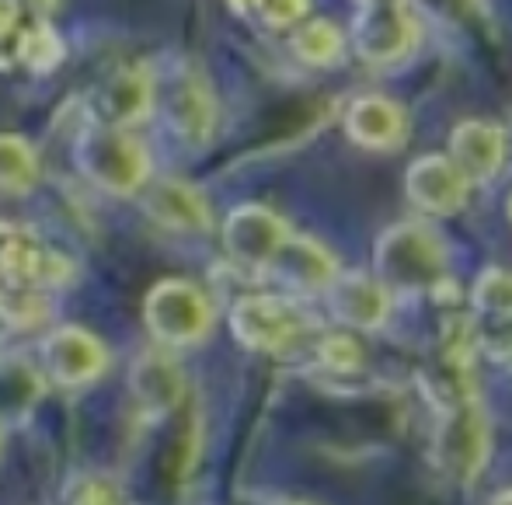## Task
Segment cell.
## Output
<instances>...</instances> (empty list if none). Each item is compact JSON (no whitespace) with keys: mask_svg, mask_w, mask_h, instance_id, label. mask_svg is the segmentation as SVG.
I'll use <instances>...</instances> for the list:
<instances>
[{"mask_svg":"<svg viewBox=\"0 0 512 505\" xmlns=\"http://www.w3.org/2000/svg\"><path fill=\"white\" fill-rule=\"evenodd\" d=\"M42 380L35 370H28L18 359L0 363V418H18L39 401Z\"/></svg>","mask_w":512,"mask_h":505,"instance_id":"24","label":"cell"},{"mask_svg":"<svg viewBox=\"0 0 512 505\" xmlns=\"http://www.w3.org/2000/svg\"><path fill=\"white\" fill-rule=\"evenodd\" d=\"M53 314V297L49 290H35V286H0V321L7 328H39Z\"/></svg>","mask_w":512,"mask_h":505,"instance_id":"22","label":"cell"},{"mask_svg":"<svg viewBox=\"0 0 512 505\" xmlns=\"http://www.w3.org/2000/svg\"><path fill=\"white\" fill-rule=\"evenodd\" d=\"M74 279V265L53 251L28 227L0 220V286L63 290Z\"/></svg>","mask_w":512,"mask_h":505,"instance_id":"6","label":"cell"},{"mask_svg":"<svg viewBox=\"0 0 512 505\" xmlns=\"http://www.w3.org/2000/svg\"><path fill=\"white\" fill-rule=\"evenodd\" d=\"M150 112H154V81L140 67L119 70L98 91V115H102L98 126L129 129L147 119Z\"/></svg>","mask_w":512,"mask_h":505,"instance_id":"16","label":"cell"},{"mask_svg":"<svg viewBox=\"0 0 512 505\" xmlns=\"http://www.w3.org/2000/svg\"><path fill=\"white\" fill-rule=\"evenodd\" d=\"M359 7H370V4H405V0H356Z\"/></svg>","mask_w":512,"mask_h":505,"instance_id":"31","label":"cell"},{"mask_svg":"<svg viewBox=\"0 0 512 505\" xmlns=\"http://www.w3.org/2000/svg\"><path fill=\"white\" fill-rule=\"evenodd\" d=\"M147 213L161 227L182 230V234H203V230H209V223H213L203 192L189 182H178V178H161L150 189Z\"/></svg>","mask_w":512,"mask_h":505,"instance_id":"17","label":"cell"},{"mask_svg":"<svg viewBox=\"0 0 512 505\" xmlns=\"http://www.w3.org/2000/svg\"><path fill=\"white\" fill-rule=\"evenodd\" d=\"M234 14H251L255 7H262V0H227Z\"/></svg>","mask_w":512,"mask_h":505,"instance_id":"29","label":"cell"},{"mask_svg":"<svg viewBox=\"0 0 512 505\" xmlns=\"http://www.w3.org/2000/svg\"><path fill=\"white\" fill-rule=\"evenodd\" d=\"M345 133L366 150H394L408 136L405 108L384 95H363L345 108Z\"/></svg>","mask_w":512,"mask_h":505,"instance_id":"14","label":"cell"},{"mask_svg":"<svg viewBox=\"0 0 512 505\" xmlns=\"http://www.w3.org/2000/svg\"><path fill=\"white\" fill-rule=\"evenodd\" d=\"M67 505H122V488L105 474H81L70 481Z\"/></svg>","mask_w":512,"mask_h":505,"instance_id":"26","label":"cell"},{"mask_svg":"<svg viewBox=\"0 0 512 505\" xmlns=\"http://www.w3.org/2000/svg\"><path fill=\"white\" fill-rule=\"evenodd\" d=\"M450 164L467 182H488L506 164V129L495 122L467 119L450 133Z\"/></svg>","mask_w":512,"mask_h":505,"instance_id":"13","label":"cell"},{"mask_svg":"<svg viewBox=\"0 0 512 505\" xmlns=\"http://www.w3.org/2000/svg\"><path fill=\"white\" fill-rule=\"evenodd\" d=\"M63 56H67V46H63V39L46 18H39L18 35V60L32 74H53L63 63Z\"/></svg>","mask_w":512,"mask_h":505,"instance_id":"23","label":"cell"},{"mask_svg":"<svg viewBox=\"0 0 512 505\" xmlns=\"http://www.w3.org/2000/svg\"><path fill=\"white\" fill-rule=\"evenodd\" d=\"M77 168L112 196H133L150 178V154L129 129L88 126L77 136Z\"/></svg>","mask_w":512,"mask_h":505,"instance_id":"3","label":"cell"},{"mask_svg":"<svg viewBox=\"0 0 512 505\" xmlns=\"http://www.w3.org/2000/svg\"><path fill=\"white\" fill-rule=\"evenodd\" d=\"M307 11H310V0H262V14L272 28L297 25Z\"/></svg>","mask_w":512,"mask_h":505,"instance_id":"27","label":"cell"},{"mask_svg":"<svg viewBox=\"0 0 512 505\" xmlns=\"http://www.w3.org/2000/svg\"><path fill=\"white\" fill-rule=\"evenodd\" d=\"M317 363L331 373H359L363 370V349L345 335H324L317 342Z\"/></svg>","mask_w":512,"mask_h":505,"instance_id":"25","label":"cell"},{"mask_svg":"<svg viewBox=\"0 0 512 505\" xmlns=\"http://www.w3.org/2000/svg\"><path fill=\"white\" fill-rule=\"evenodd\" d=\"M373 272L387 293H436L446 286V241L425 223H394L373 248Z\"/></svg>","mask_w":512,"mask_h":505,"instance_id":"1","label":"cell"},{"mask_svg":"<svg viewBox=\"0 0 512 505\" xmlns=\"http://www.w3.org/2000/svg\"><path fill=\"white\" fill-rule=\"evenodd\" d=\"M143 317L157 342L196 345L213 328V307L199 286L185 279H164L143 300Z\"/></svg>","mask_w":512,"mask_h":505,"instance_id":"5","label":"cell"},{"mask_svg":"<svg viewBox=\"0 0 512 505\" xmlns=\"http://www.w3.org/2000/svg\"><path fill=\"white\" fill-rule=\"evenodd\" d=\"M108 366V352L91 331L84 328H56L42 342V370L60 387H84L102 377Z\"/></svg>","mask_w":512,"mask_h":505,"instance_id":"9","label":"cell"},{"mask_svg":"<svg viewBox=\"0 0 512 505\" xmlns=\"http://www.w3.org/2000/svg\"><path fill=\"white\" fill-rule=\"evenodd\" d=\"M265 272H269L272 279H279L283 286H290V290H324V286L338 276V262L331 258V251L324 248V244L314 241V237L290 234Z\"/></svg>","mask_w":512,"mask_h":505,"instance_id":"15","label":"cell"},{"mask_svg":"<svg viewBox=\"0 0 512 505\" xmlns=\"http://www.w3.org/2000/svg\"><path fill=\"white\" fill-rule=\"evenodd\" d=\"M25 4H28V7H35L39 14H49V11L56 7V0H25Z\"/></svg>","mask_w":512,"mask_h":505,"instance_id":"30","label":"cell"},{"mask_svg":"<svg viewBox=\"0 0 512 505\" xmlns=\"http://www.w3.org/2000/svg\"><path fill=\"white\" fill-rule=\"evenodd\" d=\"M230 331L241 345L258 352H286L317 331L307 307L283 293H251L230 310Z\"/></svg>","mask_w":512,"mask_h":505,"instance_id":"4","label":"cell"},{"mask_svg":"<svg viewBox=\"0 0 512 505\" xmlns=\"http://www.w3.org/2000/svg\"><path fill=\"white\" fill-rule=\"evenodd\" d=\"M164 112H168V126L192 147H203L216 129V98L199 70H178L168 88Z\"/></svg>","mask_w":512,"mask_h":505,"instance_id":"10","label":"cell"},{"mask_svg":"<svg viewBox=\"0 0 512 505\" xmlns=\"http://www.w3.org/2000/svg\"><path fill=\"white\" fill-rule=\"evenodd\" d=\"M293 53H297L307 67H335L345 53V35L335 21L314 18L293 35Z\"/></svg>","mask_w":512,"mask_h":505,"instance_id":"21","label":"cell"},{"mask_svg":"<svg viewBox=\"0 0 512 505\" xmlns=\"http://www.w3.org/2000/svg\"><path fill=\"white\" fill-rule=\"evenodd\" d=\"M286 237H290V227L283 216L272 213L269 206H258V202L237 206L223 223V248L244 269H269Z\"/></svg>","mask_w":512,"mask_h":505,"instance_id":"8","label":"cell"},{"mask_svg":"<svg viewBox=\"0 0 512 505\" xmlns=\"http://www.w3.org/2000/svg\"><path fill=\"white\" fill-rule=\"evenodd\" d=\"M418 39H422V25L408 4L359 7L352 21V49L363 63H377V67L411 56Z\"/></svg>","mask_w":512,"mask_h":505,"instance_id":"7","label":"cell"},{"mask_svg":"<svg viewBox=\"0 0 512 505\" xmlns=\"http://www.w3.org/2000/svg\"><path fill=\"white\" fill-rule=\"evenodd\" d=\"M129 387H133L136 401L147 411H154V415H164L185 398V380L178 373V366L168 356H157V352H147L136 363Z\"/></svg>","mask_w":512,"mask_h":505,"instance_id":"19","label":"cell"},{"mask_svg":"<svg viewBox=\"0 0 512 505\" xmlns=\"http://www.w3.org/2000/svg\"><path fill=\"white\" fill-rule=\"evenodd\" d=\"M324 293H328V310L349 328L377 331L391 314V293L363 272H338L324 286Z\"/></svg>","mask_w":512,"mask_h":505,"instance_id":"12","label":"cell"},{"mask_svg":"<svg viewBox=\"0 0 512 505\" xmlns=\"http://www.w3.org/2000/svg\"><path fill=\"white\" fill-rule=\"evenodd\" d=\"M269 505H310V502H293L290 499V502H269Z\"/></svg>","mask_w":512,"mask_h":505,"instance_id":"32","label":"cell"},{"mask_svg":"<svg viewBox=\"0 0 512 505\" xmlns=\"http://www.w3.org/2000/svg\"><path fill=\"white\" fill-rule=\"evenodd\" d=\"M18 14H21L18 0H0V39L14 32V25H18Z\"/></svg>","mask_w":512,"mask_h":505,"instance_id":"28","label":"cell"},{"mask_svg":"<svg viewBox=\"0 0 512 505\" xmlns=\"http://www.w3.org/2000/svg\"><path fill=\"white\" fill-rule=\"evenodd\" d=\"M405 192L418 209L432 216H453L467 202V178L443 154L415 157L405 175Z\"/></svg>","mask_w":512,"mask_h":505,"instance_id":"11","label":"cell"},{"mask_svg":"<svg viewBox=\"0 0 512 505\" xmlns=\"http://www.w3.org/2000/svg\"><path fill=\"white\" fill-rule=\"evenodd\" d=\"M471 310L474 314L467 317L471 338L492 352L495 349L492 324H499V331L509 335V272L506 269L481 272L478 283H474V290H471Z\"/></svg>","mask_w":512,"mask_h":505,"instance_id":"18","label":"cell"},{"mask_svg":"<svg viewBox=\"0 0 512 505\" xmlns=\"http://www.w3.org/2000/svg\"><path fill=\"white\" fill-rule=\"evenodd\" d=\"M39 182V157L28 140L14 133H0V192L25 196Z\"/></svg>","mask_w":512,"mask_h":505,"instance_id":"20","label":"cell"},{"mask_svg":"<svg viewBox=\"0 0 512 505\" xmlns=\"http://www.w3.org/2000/svg\"><path fill=\"white\" fill-rule=\"evenodd\" d=\"M488 450H492V432L474 394L467 391L439 401V422L432 432V460L439 471L460 485H471L485 467Z\"/></svg>","mask_w":512,"mask_h":505,"instance_id":"2","label":"cell"}]
</instances>
